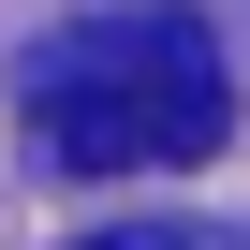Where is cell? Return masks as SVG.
I'll use <instances>...</instances> for the list:
<instances>
[{"mask_svg":"<svg viewBox=\"0 0 250 250\" xmlns=\"http://www.w3.org/2000/svg\"><path fill=\"white\" fill-rule=\"evenodd\" d=\"M88 250H206L191 221H118V235H88Z\"/></svg>","mask_w":250,"mask_h":250,"instance_id":"cell-2","label":"cell"},{"mask_svg":"<svg viewBox=\"0 0 250 250\" xmlns=\"http://www.w3.org/2000/svg\"><path fill=\"white\" fill-rule=\"evenodd\" d=\"M30 103H44V147L74 177H103V162H221V133H235L221 44L177 0H133V15H88L74 44H44Z\"/></svg>","mask_w":250,"mask_h":250,"instance_id":"cell-1","label":"cell"}]
</instances>
